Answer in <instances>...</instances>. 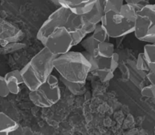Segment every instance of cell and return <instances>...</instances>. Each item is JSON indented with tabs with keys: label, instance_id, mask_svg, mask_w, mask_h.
<instances>
[{
	"label": "cell",
	"instance_id": "603a6c76",
	"mask_svg": "<svg viewBox=\"0 0 155 135\" xmlns=\"http://www.w3.org/2000/svg\"><path fill=\"white\" fill-rule=\"evenodd\" d=\"M124 2L133 6L138 11L150 3L149 0H124Z\"/></svg>",
	"mask_w": 155,
	"mask_h": 135
},
{
	"label": "cell",
	"instance_id": "5b68a950",
	"mask_svg": "<svg viewBox=\"0 0 155 135\" xmlns=\"http://www.w3.org/2000/svg\"><path fill=\"white\" fill-rule=\"evenodd\" d=\"M133 33L142 42H155V4L149 3L138 11Z\"/></svg>",
	"mask_w": 155,
	"mask_h": 135
},
{
	"label": "cell",
	"instance_id": "d6986e66",
	"mask_svg": "<svg viewBox=\"0 0 155 135\" xmlns=\"http://www.w3.org/2000/svg\"><path fill=\"white\" fill-rule=\"evenodd\" d=\"M92 36L98 42H104V41H110V36H108L106 32L105 29L104 28L101 24H98L95 27V30L92 33Z\"/></svg>",
	"mask_w": 155,
	"mask_h": 135
},
{
	"label": "cell",
	"instance_id": "7a4b0ae2",
	"mask_svg": "<svg viewBox=\"0 0 155 135\" xmlns=\"http://www.w3.org/2000/svg\"><path fill=\"white\" fill-rule=\"evenodd\" d=\"M53 65L60 77L76 83H86L91 71L90 63L82 52L70 50L56 56Z\"/></svg>",
	"mask_w": 155,
	"mask_h": 135
},
{
	"label": "cell",
	"instance_id": "83f0119b",
	"mask_svg": "<svg viewBox=\"0 0 155 135\" xmlns=\"http://www.w3.org/2000/svg\"><path fill=\"white\" fill-rule=\"evenodd\" d=\"M154 133H155V127H154Z\"/></svg>",
	"mask_w": 155,
	"mask_h": 135
},
{
	"label": "cell",
	"instance_id": "8fae6325",
	"mask_svg": "<svg viewBox=\"0 0 155 135\" xmlns=\"http://www.w3.org/2000/svg\"><path fill=\"white\" fill-rule=\"evenodd\" d=\"M60 6L64 7L77 15H82L89 12L98 0H58Z\"/></svg>",
	"mask_w": 155,
	"mask_h": 135
},
{
	"label": "cell",
	"instance_id": "52a82bcc",
	"mask_svg": "<svg viewBox=\"0 0 155 135\" xmlns=\"http://www.w3.org/2000/svg\"><path fill=\"white\" fill-rule=\"evenodd\" d=\"M42 45L55 56L68 52L74 46L72 36L64 27L55 29L47 36Z\"/></svg>",
	"mask_w": 155,
	"mask_h": 135
},
{
	"label": "cell",
	"instance_id": "7402d4cb",
	"mask_svg": "<svg viewBox=\"0 0 155 135\" xmlns=\"http://www.w3.org/2000/svg\"><path fill=\"white\" fill-rule=\"evenodd\" d=\"M141 94L147 98L155 99V84H151L145 86L141 90Z\"/></svg>",
	"mask_w": 155,
	"mask_h": 135
},
{
	"label": "cell",
	"instance_id": "ac0fdd59",
	"mask_svg": "<svg viewBox=\"0 0 155 135\" xmlns=\"http://www.w3.org/2000/svg\"><path fill=\"white\" fill-rule=\"evenodd\" d=\"M26 47V44L21 42H9L5 46H2L0 48V54L8 55L23 49Z\"/></svg>",
	"mask_w": 155,
	"mask_h": 135
},
{
	"label": "cell",
	"instance_id": "9a60e30c",
	"mask_svg": "<svg viewBox=\"0 0 155 135\" xmlns=\"http://www.w3.org/2000/svg\"><path fill=\"white\" fill-rule=\"evenodd\" d=\"M60 80L63 83L64 86L70 91L72 94L76 96L83 95L85 93V84L83 83H76V82H71L64 79L63 77H60Z\"/></svg>",
	"mask_w": 155,
	"mask_h": 135
},
{
	"label": "cell",
	"instance_id": "5bb4252c",
	"mask_svg": "<svg viewBox=\"0 0 155 135\" xmlns=\"http://www.w3.org/2000/svg\"><path fill=\"white\" fill-rule=\"evenodd\" d=\"M98 41H97L92 34H89V36H86L83 40L81 41L80 44L84 49V51L87 52L88 53L91 54L93 56H98L97 50H98Z\"/></svg>",
	"mask_w": 155,
	"mask_h": 135
},
{
	"label": "cell",
	"instance_id": "484cf974",
	"mask_svg": "<svg viewBox=\"0 0 155 135\" xmlns=\"http://www.w3.org/2000/svg\"><path fill=\"white\" fill-rule=\"evenodd\" d=\"M51 2H52L54 5L58 6V7H60V5H59V2L58 0H50Z\"/></svg>",
	"mask_w": 155,
	"mask_h": 135
},
{
	"label": "cell",
	"instance_id": "ffe728a7",
	"mask_svg": "<svg viewBox=\"0 0 155 135\" xmlns=\"http://www.w3.org/2000/svg\"><path fill=\"white\" fill-rule=\"evenodd\" d=\"M124 3V0H104L103 4L104 12L110 10L120 11Z\"/></svg>",
	"mask_w": 155,
	"mask_h": 135
},
{
	"label": "cell",
	"instance_id": "44dd1931",
	"mask_svg": "<svg viewBox=\"0 0 155 135\" xmlns=\"http://www.w3.org/2000/svg\"><path fill=\"white\" fill-rule=\"evenodd\" d=\"M136 66L138 71H142V72H148L150 70L149 65H148V62H147L143 52L139 53L138 56Z\"/></svg>",
	"mask_w": 155,
	"mask_h": 135
},
{
	"label": "cell",
	"instance_id": "f1b7e54d",
	"mask_svg": "<svg viewBox=\"0 0 155 135\" xmlns=\"http://www.w3.org/2000/svg\"><path fill=\"white\" fill-rule=\"evenodd\" d=\"M0 48H1V46H0Z\"/></svg>",
	"mask_w": 155,
	"mask_h": 135
},
{
	"label": "cell",
	"instance_id": "3957f363",
	"mask_svg": "<svg viewBox=\"0 0 155 135\" xmlns=\"http://www.w3.org/2000/svg\"><path fill=\"white\" fill-rule=\"evenodd\" d=\"M138 10L124 3L120 11H107L104 13L101 24L110 38L125 36L134 32Z\"/></svg>",
	"mask_w": 155,
	"mask_h": 135
},
{
	"label": "cell",
	"instance_id": "6da1fadb",
	"mask_svg": "<svg viewBox=\"0 0 155 135\" xmlns=\"http://www.w3.org/2000/svg\"><path fill=\"white\" fill-rule=\"evenodd\" d=\"M55 57L44 46L21 70L24 84L29 90H33L39 87L52 73L54 69L53 62Z\"/></svg>",
	"mask_w": 155,
	"mask_h": 135
},
{
	"label": "cell",
	"instance_id": "d4e9b609",
	"mask_svg": "<svg viewBox=\"0 0 155 135\" xmlns=\"http://www.w3.org/2000/svg\"><path fill=\"white\" fill-rule=\"evenodd\" d=\"M146 77L148 80L151 84H155V72L154 71L149 70L148 72H146Z\"/></svg>",
	"mask_w": 155,
	"mask_h": 135
},
{
	"label": "cell",
	"instance_id": "8992f818",
	"mask_svg": "<svg viewBox=\"0 0 155 135\" xmlns=\"http://www.w3.org/2000/svg\"><path fill=\"white\" fill-rule=\"evenodd\" d=\"M83 53L91 65L90 73L97 76L101 82H107L114 77V72L119 65L120 56L117 52L110 57L93 56L87 52Z\"/></svg>",
	"mask_w": 155,
	"mask_h": 135
},
{
	"label": "cell",
	"instance_id": "2e32d148",
	"mask_svg": "<svg viewBox=\"0 0 155 135\" xmlns=\"http://www.w3.org/2000/svg\"><path fill=\"white\" fill-rule=\"evenodd\" d=\"M143 53L149 65L150 70L155 72V42L147 43L144 46Z\"/></svg>",
	"mask_w": 155,
	"mask_h": 135
},
{
	"label": "cell",
	"instance_id": "277c9868",
	"mask_svg": "<svg viewBox=\"0 0 155 135\" xmlns=\"http://www.w3.org/2000/svg\"><path fill=\"white\" fill-rule=\"evenodd\" d=\"M61 96L59 80L55 75L50 74L46 80L39 87L30 90L29 97L35 106L40 108H48L56 104Z\"/></svg>",
	"mask_w": 155,
	"mask_h": 135
},
{
	"label": "cell",
	"instance_id": "30bf717a",
	"mask_svg": "<svg viewBox=\"0 0 155 135\" xmlns=\"http://www.w3.org/2000/svg\"><path fill=\"white\" fill-rule=\"evenodd\" d=\"M104 13L103 6L100 4L98 0V2L94 5L89 12L82 15V18L84 24V29L86 34H91L95 30L97 24L101 23Z\"/></svg>",
	"mask_w": 155,
	"mask_h": 135
},
{
	"label": "cell",
	"instance_id": "ba28073f",
	"mask_svg": "<svg viewBox=\"0 0 155 135\" xmlns=\"http://www.w3.org/2000/svg\"><path fill=\"white\" fill-rule=\"evenodd\" d=\"M71 12L64 7L60 6L44 21L36 33V38L42 44L44 43L47 36L55 29L66 27Z\"/></svg>",
	"mask_w": 155,
	"mask_h": 135
},
{
	"label": "cell",
	"instance_id": "e0dca14e",
	"mask_svg": "<svg viewBox=\"0 0 155 135\" xmlns=\"http://www.w3.org/2000/svg\"><path fill=\"white\" fill-rule=\"evenodd\" d=\"M115 52L114 45L110 41H104V42H99L98 45V56L101 57H110Z\"/></svg>",
	"mask_w": 155,
	"mask_h": 135
},
{
	"label": "cell",
	"instance_id": "9c48e42d",
	"mask_svg": "<svg viewBox=\"0 0 155 135\" xmlns=\"http://www.w3.org/2000/svg\"><path fill=\"white\" fill-rule=\"evenodd\" d=\"M22 30L10 21L0 18V46L9 42H19L24 38Z\"/></svg>",
	"mask_w": 155,
	"mask_h": 135
},
{
	"label": "cell",
	"instance_id": "cb8c5ba5",
	"mask_svg": "<svg viewBox=\"0 0 155 135\" xmlns=\"http://www.w3.org/2000/svg\"><path fill=\"white\" fill-rule=\"evenodd\" d=\"M10 94L4 76L0 75V97H7Z\"/></svg>",
	"mask_w": 155,
	"mask_h": 135
},
{
	"label": "cell",
	"instance_id": "7c38bea8",
	"mask_svg": "<svg viewBox=\"0 0 155 135\" xmlns=\"http://www.w3.org/2000/svg\"><path fill=\"white\" fill-rule=\"evenodd\" d=\"M4 77L10 93L15 95L19 93L21 91V85L24 84L21 70H13L9 71L4 76Z\"/></svg>",
	"mask_w": 155,
	"mask_h": 135
},
{
	"label": "cell",
	"instance_id": "f546056e",
	"mask_svg": "<svg viewBox=\"0 0 155 135\" xmlns=\"http://www.w3.org/2000/svg\"><path fill=\"white\" fill-rule=\"evenodd\" d=\"M48 1H50V0H48Z\"/></svg>",
	"mask_w": 155,
	"mask_h": 135
},
{
	"label": "cell",
	"instance_id": "4316f807",
	"mask_svg": "<svg viewBox=\"0 0 155 135\" xmlns=\"http://www.w3.org/2000/svg\"><path fill=\"white\" fill-rule=\"evenodd\" d=\"M98 2H99V3H100V4H101V5L103 6V4H104V0H98Z\"/></svg>",
	"mask_w": 155,
	"mask_h": 135
},
{
	"label": "cell",
	"instance_id": "4fadbf2b",
	"mask_svg": "<svg viewBox=\"0 0 155 135\" xmlns=\"http://www.w3.org/2000/svg\"><path fill=\"white\" fill-rule=\"evenodd\" d=\"M19 124L7 114L0 112V135H8L17 129Z\"/></svg>",
	"mask_w": 155,
	"mask_h": 135
}]
</instances>
